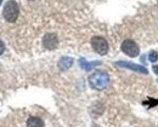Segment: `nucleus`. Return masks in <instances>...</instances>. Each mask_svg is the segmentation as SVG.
Segmentation results:
<instances>
[{
	"label": "nucleus",
	"mask_w": 158,
	"mask_h": 127,
	"mask_svg": "<svg viewBox=\"0 0 158 127\" xmlns=\"http://www.w3.org/2000/svg\"><path fill=\"white\" fill-rule=\"evenodd\" d=\"M91 46L99 55H106L108 52V44L102 37H94L91 39Z\"/></svg>",
	"instance_id": "obj_4"
},
{
	"label": "nucleus",
	"mask_w": 158,
	"mask_h": 127,
	"mask_svg": "<svg viewBox=\"0 0 158 127\" xmlns=\"http://www.w3.org/2000/svg\"><path fill=\"white\" fill-rule=\"evenodd\" d=\"M19 13H20V9H19V5L16 1L14 0H9L6 1V4L4 5V11H2V16L4 18L7 22L12 23L17 20L19 17Z\"/></svg>",
	"instance_id": "obj_2"
},
{
	"label": "nucleus",
	"mask_w": 158,
	"mask_h": 127,
	"mask_svg": "<svg viewBox=\"0 0 158 127\" xmlns=\"http://www.w3.org/2000/svg\"><path fill=\"white\" fill-rule=\"evenodd\" d=\"M116 67L119 68H125V69H130V70H134V71H138L141 74H147V69L143 67V65H140V64L131 63V62H124V61H120V62H116L114 63Z\"/></svg>",
	"instance_id": "obj_5"
},
{
	"label": "nucleus",
	"mask_w": 158,
	"mask_h": 127,
	"mask_svg": "<svg viewBox=\"0 0 158 127\" xmlns=\"http://www.w3.org/2000/svg\"><path fill=\"white\" fill-rule=\"evenodd\" d=\"M43 45L46 50H55L59 45V40H57V37L52 33H49L46 35H44L43 38Z\"/></svg>",
	"instance_id": "obj_6"
},
{
	"label": "nucleus",
	"mask_w": 158,
	"mask_h": 127,
	"mask_svg": "<svg viewBox=\"0 0 158 127\" xmlns=\"http://www.w3.org/2000/svg\"><path fill=\"white\" fill-rule=\"evenodd\" d=\"M27 127H44V122H43V120L40 117L32 116L27 121Z\"/></svg>",
	"instance_id": "obj_8"
},
{
	"label": "nucleus",
	"mask_w": 158,
	"mask_h": 127,
	"mask_svg": "<svg viewBox=\"0 0 158 127\" xmlns=\"http://www.w3.org/2000/svg\"><path fill=\"white\" fill-rule=\"evenodd\" d=\"M148 58H150V61L153 63V62H157L158 61V53L156 51H151L150 53H148Z\"/></svg>",
	"instance_id": "obj_10"
},
{
	"label": "nucleus",
	"mask_w": 158,
	"mask_h": 127,
	"mask_svg": "<svg viewBox=\"0 0 158 127\" xmlns=\"http://www.w3.org/2000/svg\"><path fill=\"white\" fill-rule=\"evenodd\" d=\"M110 83V78H108V74L102 71V70H96L95 73H93L90 76H89V84L95 90H105Z\"/></svg>",
	"instance_id": "obj_1"
},
{
	"label": "nucleus",
	"mask_w": 158,
	"mask_h": 127,
	"mask_svg": "<svg viewBox=\"0 0 158 127\" xmlns=\"http://www.w3.org/2000/svg\"><path fill=\"white\" fill-rule=\"evenodd\" d=\"M100 62H86L84 58H80L79 60V65L81 67V69H84V70H90V69H93L94 67H96V65H100Z\"/></svg>",
	"instance_id": "obj_9"
},
{
	"label": "nucleus",
	"mask_w": 158,
	"mask_h": 127,
	"mask_svg": "<svg viewBox=\"0 0 158 127\" xmlns=\"http://www.w3.org/2000/svg\"><path fill=\"white\" fill-rule=\"evenodd\" d=\"M122 51L129 57H136L140 53V48H139L138 44L134 40H130V39L124 40L122 42Z\"/></svg>",
	"instance_id": "obj_3"
},
{
	"label": "nucleus",
	"mask_w": 158,
	"mask_h": 127,
	"mask_svg": "<svg viewBox=\"0 0 158 127\" xmlns=\"http://www.w3.org/2000/svg\"><path fill=\"white\" fill-rule=\"evenodd\" d=\"M152 69H153V73H155V74H157V75H158V64H156V65H153V68H152Z\"/></svg>",
	"instance_id": "obj_12"
},
{
	"label": "nucleus",
	"mask_w": 158,
	"mask_h": 127,
	"mask_svg": "<svg viewBox=\"0 0 158 127\" xmlns=\"http://www.w3.org/2000/svg\"><path fill=\"white\" fill-rule=\"evenodd\" d=\"M4 50H5V45H4V42L0 40V55H2Z\"/></svg>",
	"instance_id": "obj_11"
},
{
	"label": "nucleus",
	"mask_w": 158,
	"mask_h": 127,
	"mask_svg": "<svg viewBox=\"0 0 158 127\" xmlns=\"http://www.w3.org/2000/svg\"><path fill=\"white\" fill-rule=\"evenodd\" d=\"M157 81H158V79H157Z\"/></svg>",
	"instance_id": "obj_14"
},
{
	"label": "nucleus",
	"mask_w": 158,
	"mask_h": 127,
	"mask_svg": "<svg viewBox=\"0 0 158 127\" xmlns=\"http://www.w3.org/2000/svg\"><path fill=\"white\" fill-rule=\"evenodd\" d=\"M1 1H2V0H0V5H1Z\"/></svg>",
	"instance_id": "obj_13"
},
{
	"label": "nucleus",
	"mask_w": 158,
	"mask_h": 127,
	"mask_svg": "<svg viewBox=\"0 0 158 127\" xmlns=\"http://www.w3.org/2000/svg\"><path fill=\"white\" fill-rule=\"evenodd\" d=\"M73 64V60L71 57H62L59 61V68L61 70H67L72 67Z\"/></svg>",
	"instance_id": "obj_7"
}]
</instances>
